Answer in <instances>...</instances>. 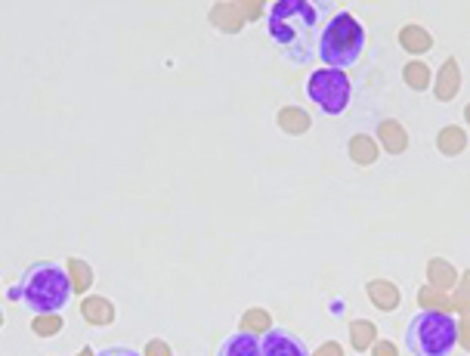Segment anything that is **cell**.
I'll return each mask as SVG.
<instances>
[{"label": "cell", "mask_w": 470, "mask_h": 356, "mask_svg": "<svg viewBox=\"0 0 470 356\" xmlns=\"http://www.w3.org/2000/svg\"><path fill=\"white\" fill-rule=\"evenodd\" d=\"M270 41L282 47L294 62H306L312 53V44L319 47L322 35V4L312 0H276L266 12Z\"/></svg>", "instance_id": "6da1fadb"}, {"label": "cell", "mask_w": 470, "mask_h": 356, "mask_svg": "<svg viewBox=\"0 0 470 356\" xmlns=\"http://www.w3.org/2000/svg\"><path fill=\"white\" fill-rule=\"evenodd\" d=\"M75 285H71L69 267L59 261H35L22 270L16 282L10 285V301L22 303L28 313H62L69 307Z\"/></svg>", "instance_id": "7a4b0ae2"}, {"label": "cell", "mask_w": 470, "mask_h": 356, "mask_svg": "<svg viewBox=\"0 0 470 356\" xmlns=\"http://www.w3.org/2000/svg\"><path fill=\"white\" fill-rule=\"evenodd\" d=\"M365 28L352 12L341 10L322 25V35H319V60L325 69H341L347 71L362 60L365 53Z\"/></svg>", "instance_id": "3957f363"}, {"label": "cell", "mask_w": 470, "mask_h": 356, "mask_svg": "<svg viewBox=\"0 0 470 356\" xmlns=\"http://www.w3.org/2000/svg\"><path fill=\"white\" fill-rule=\"evenodd\" d=\"M406 351L411 356H452L458 351V320L436 310L415 313L406 328Z\"/></svg>", "instance_id": "277c9868"}, {"label": "cell", "mask_w": 470, "mask_h": 356, "mask_svg": "<svg viewBox=\"0 0 470 356\" xmlns=\"http://www.w3.org/2000/svg\"><path fill=\"white\" fill-rule=\"evenodd\" d=\"M306 96L316 109H322L325 115L337 118L350 109L352 100V84L347 77V71L341 69H316L306 77Z\"/></svg>", "instance_id": "5b68a950"}, {"label": "cell", "mask_w": 470, "mask_h": 356, "mask_svg": "<svg viewBox=\"0 0 470 356\" xmlns=\"http://www.w3.org/2000/svg\"><path fill=\"white\" fill-rule=\"evenodd\" d=\"M260 356H312L304 338H297L288 328H272L260 338Z\"/></svg>", "instance_id": "8992f818"}, {"label": "cell", "mask_w": 470, "mask_h": 356, "mask_svg": "<svg viewBox=\"0 0 470 356\" xmlns=\"http://www.w3.org/2000/svg\"><path fill=\"white\" fill-rule=\"evenodd\" d=\"M430 90H434L436 102H452L455 96L461 93V66L455 56H449L440 66V71L434 75V87Z\"/></svg>", "instance_id": "52a82bcc"}, {"label": "cell", "mask_w": 470, "mask_h": 356, "mask_svg": "<svg viewBox=\"0 0 470 356\" xmlns=\"http://www.w3.org/2000/svg\"><path fill=\"white\" fill-rule=\"evenodd\" d=\"M375 140H377V146H381V152H387V155H402L409 149V131H406V125L396 118L377 121Z\"/></svg>", "instance_id": "ba28073f"}, {"label": "cell", "mask_w": 470, "mask_h": 356, "mask_svg": "<svg viewBox=\"0 0 470 356\" xmlns=\"http://www.w3.org/2000/svg\"><path fill=\"white\" fill-rule=\"evenodd\" d=\"M115 316H118V310H115V303L109 301V297H102V295H87V297L81 301V320L87 322L90 328H106V326H112Z\"/></svg>", "instance_id": "9c48e42d"}, {"label": "cell", "mask_w": 470, "mask_h": 356, "mask_svg": "<svg viewBox=\"0 0 470 356\" xmlns=\"http://www.w3.org/2000/svg\"><path fill=\"white\" fill-rule=\"evenodd\" d=\"M424 276H427V285H434V288L452 295L455 285H458V279H461V270L455 267L449 257H430L427 267H424Z\"/></svg>", "instance_id": "30bf717a"}, {"label": "cell", "mask_w": 470, "mask_h": 356, "mask_svg": "<svg viewBox=\"0 0 470 356\" xmlns=\"http://www.w3.org/2000/svg\"><path fill=\"white\" fill-rule=\"evenodd\" d=\"M207 22L214 25L217 31H223V35H239L241 28H245V12H241V4H226V0H220V4L211 6V12H207Z\"/></svg>", "instance_id": "8fae6325"}, {"label": "cell", "mask_w": 470, "mask_h": 356, "mask_svg": "<svg viewBox=\"0 0 470 356\" xmlns=\"http://www.w3.org/2000/svg\"><path fill=\"white\" fill-rule=\"evenodd\" d=\"M365 295H369V301L375 303L381 313H393V310H400V303H402L400 285L390 282V279H371V282H365Z\"/></svg>", "instance_id": "7c38bea8"}, {"label": "cell", "mask_w": 470, "mask_h": 356, "mask_svg": "<svg viewBox=\"0 0 470 356\" xmlns=\"http://www.w3.org/2000/svg\"><path fill=\"white\" fill-rule=\"evenodd\" d=\"M396 41H400V47L406 50L409 56H427L430 50H434V35H430L424 25H417V22H409V25H402L400 28V35H396Z\"/></svg>", "instance_id": "4fadbf2b"}, {"label": "cell", "mask_w": 470, "mask_h": 356, "mask_svg": "<svg viewBox=\"0 0 470 356\" xmlns=\"http://www.w3.org/2000/svg\"><path fill=\"white\" fill-rule=\"evenodd\" d=\"M347 155H350L352 165L371 167L377 158H381V146H377V140L371 137V134H352L347 142Z\"/></svg>", "instance_id": "5bb4252c"}, {"label": "cell", "mask_w": 470, "mask_h": 356, "mask_svg": "<svg viewBox=\"0 0 470 356\" xmlns=\"http://www.w3.org/2000/svg\"><path fill=\"white\" fill-rule=\"evenodd\" d=\"M214 356H260V338L239 328V332L226 335V338L220 341V347Z\"/></svg>", "instance_id": "9a60e30c"}, {"label": "cell", "mask_w": 470, "mask_h": 356, "mask_svg": "<svg viewBox=\"0 0 470 356\" xmlns=\"http://www.w3.org/2000/svg\"><path fill=\"white\" fill-rule=\"evenodd\" d=\"M276 125H279V131L288 134V137H304V134H310L312 118H310V112L300 106H282L276 115Z\"/></svg>", "instance_id": "2e32d148"}, {"label": "cell", "mask_w": 470, "mask_h": 356, "mask_svg": "<svg viewBox=\"0 0 470 356\" xmlns=\"http://www.w3.org/2000/svg\"><path fill=\"white\" fill-rule=\"evenodd\" d=\"M467 131L461 125H446L440 134H436V152L442 155V158H458L461 152L467 149Z\"/></svg>", "instance_id": "e0dca14e"}, {"label": "cell", "mask_w": 470, "mask_h": 356, "mask_svg": "<svg viewBox=\"0 0 470 356\" xmlns=\"http://www.w3.org/2000/svg\"><path fill=\"white\" fill-rule=\"evenodd\" d=\"M239 328L241 332H251V335H257V338H263L266 332L276 328V322H272V313L266 307H247L239 320Z\"/></svg>", "instance_id": "ac0fdd59"}, {"label": "cell", "mask_w": 470, "mask_h": 356, "mask_svg": "<svg viewBox=\"0 0 470 356\" xmlns=\"http://www.w3.org/2000/svg\"><path fill=\"white\" fill-rule=\"evenodd\" d=\"M402 81H406L409 90H415V93H424V90L434 87V71L424 60H409L406 66H402Z\"/></svg>", "instance_id": "d6986e66"}, {"label": "cell", "mask_w": 470, "mask_h": 356, "mask_svg": "<svg viewBox=\"0 0 470 356\" xmlns=\"http://www.w3.org/2000/svg\"><path fill=\"white\" fill-rule=\"evenodd\" d=\"M417 307L421 310H436V313H455L452 310V295H446V291L434 288V285H421L415 295Z\"/></svg>", "instance_id": "ffe728a7"}, {"label": "cell", "mask_w": 470, "mask_h": 356, "mask_svg": "<svg viewBox=\"0 0 470 356\" xmlns=\"http://www.w3.org/2000/svg\"><path fill=\"white\" fill-rule=\"evenodd\" d=\"M377 341V326L371 320H352L350 322V347L356 353L371 351Z\"/></svg>", "instance_id": "44dd1931"}, {"label": "cell", "mask_w": 470, "mask_h": 356, "mask_svg": "<svg viewBox=\"0 0 470 356\" xmlns=\"http://www.w3.org/2000/svg\"><path fill=\"white\" fill-rule=\"evenodd\" d=\"M65 267H69V276H71V285H75V295H90V288H93V267H90L84 257H69L65 261Z\"/></svg>", "instance_id": "7402d4cb"}, {"label": "cell", "mask_w": 470, "mask_h": 356, "mask_svg": "<svg viewBox=\"0 0 470 356\" xmlns=\"http://www.w3.org/2000/svg\"><path fill=\"white\" fill-rule=\"evenodd\" d=\"M28 328L35 338H56V335H62L65 320H62V313H41V316H31Z\"/></svg>", "instance_id": "603a6c76"}, {"label": "cell", "mask_w": 470, "mask_h": 356, "mask_svg": "<svg viewBox=\"0 0 470 356\" xmlns=\"http://www.w3.org/2000/svg\"><path fill=\"white\" fill-rule=\"evenodd\" d=\"M452 310L458 316H470V270H465V273H461V279H458V285H455V291H452Z\"/></svg>", "instance_id": "cb8c5ba5"}, {"label": "cell", "mask_w": 470, "mask_h": 356, "mask_svg": "<svg viewBox=\"0 0 470 356\" xmlns=\"http://www.w3.org/2000/svg\"><path fill=\"white\" fill-rule=\"evenodd\" d=\"M241 12H245L247 22H257V19H263L266 12H270V6L260 4V0H254V4H251V0H245V4H241Z\"/></svg>", "instance_id": "d4e9b609"}, {"label": "cell", "mask_w": 470, "mask_h": 356, "mask_svg": "<svg viewBox=\"0 0 470 356\" xmlns=\"http://www.w3.org/2000/svg\"><path fill=\"white\" fill-rule=\"evenodd\" d=\"M142 353L146 356H174L171 344H167L165 338H149V344L142 347Z\"/></svg>", "instance_id": "484cf974"}, {"label": "cell", "mask_w": 470, "mask_h": 356, "mask_svg": "<svg viewBox=\"0 0 470 356\" xmlns=\"http://www.w3.org/2000/svg\"><path fill=\"white\" fill-rule=\"evenodd\" d=\"M458 347L465 353H470V316H461L458 320Z\"/></svg>", "instance_id": "4316f807"}, {"label": "cell", "mask_w": 470, "mask_h": 356, "mask_svg": "<svg viewBox=\"0 0 470 356\" xmlns=\"http://www.w3.org/2000/svg\"><path fill=\"white\" fill-rule=\"evenodd\" d=\"M369 353L371 356H400V347H396L393 341H381V338H377L375 347H371Z\"/></svg>", "instance_id": "83f0119b"}, {"label": "cell", "mask_w": 470, "mask_h": 356, "mask_svg": "<svg viewBox=\"0 0 470 356\" xmlns=\"http://www.w3.org/2000/svg\"><path fill=\"white\" fill-rule=\"evenodd\" d=\"M312 356H344V344L341 341H325L312 351Z\"/></svg>", "instance_id": "f1b7e54d"}, {"label": "cell", "mask_w": 470, "mask_h": 356, "mask_svg": "<svg viewBox=\"0 0 470 356\" xmlns=\"http://www.w3.org/2000/svg\"><path fill=\"white\" fill-rule=\"evenodd\" d=\"M96 356H146V353L134 351V347L115 344V347H102V351H96Z\"/></svg>", "instance_id": "f546056e"}, {"label": "cell", "mask_w": 470, "mask_h": 356, "mask_svg": "<svg viewBox=\"0 0 470 356\" xmlns=\"http://www.w3.org/2000/svg\"><path fill=\"white\" fill-rule=\"evenodd\" d=\"M75 356H96V351H93V347H90V344H84Z\"/></svg>", "instance_id": "4dcf8cb0"}, {"label": "cell", "mask_w": 470, "mask_h": 356, "mask_svg": "<svg viewBox=\"0 0 470 356\" xmlns=\"http://www.w3.org/2000/svg\"><path fill=\"white\" fill-rule=\"evenodd\" d=\"M465 125L470 127V102H467V106H465Z\"/></svg>", "instance_id": "1f68e13d"}]
</instances>
